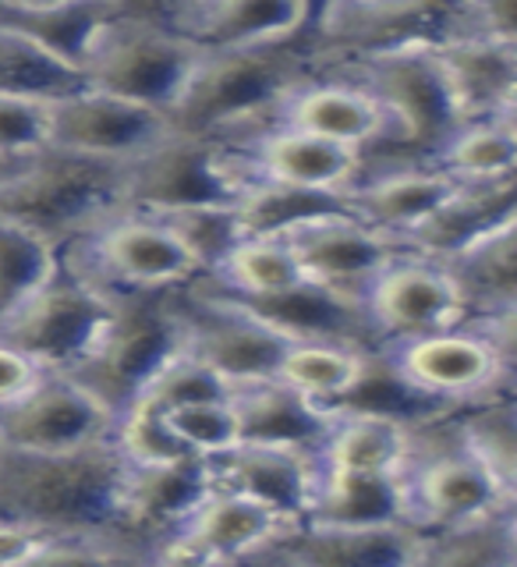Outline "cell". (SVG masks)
<instances>
[{"label": "cell", "mask_w": 517, "mask_h": 567, "mask_svg": "<svg viewBox=\"0 0 517 567\" xmlns=\"http://www.w3.org/2000/svg\"><path fill=\"white\" fill-rule=\"evenodd\" d=\"M121 18H138V22L177 29L185 18L203 4V0H111Z\"/></svg>", "instance_id": "48"}, {"label": "cell", "mask_w": 517, "mask_h": 567, "mask_svg": "<svg viewBox=\"0 0 517 567\" xmlns=\"http://www.w3.org/2000/svg\"><path fill=\"white\" fill-rule=\"evenodd\" d=\"M376 351L337 341H294L283 351L277 380L323 408H341L362 390Z\"/></svg>", "instance_id": "29"}, {"label": "cell", "mask_w": 517, "mask_h": 567, "mask_svg": "<svg viewBox=\"0 0 517 567\" xmlns=\"http://www.w3.org/2000/svg\"><path fill=\"white\" fill-rule=\"evenodd\" d=\"M25 159H8V156H0V185L8 182V177H14L18 171H22Z\"/></svg>", "instance_id": "51"}, {"label": "cell", "mask_w": 517, "mask_h": 567, "mask_svg": "<svg viewBox=\"0 0 517 567\" xmlns=\"http://www.w3.org/2000/svg\"><path fill=\"white\" fill-rule=\"evenodd\" d=\"M294 522L256 496L209 486L203 501L167 539L153 546V564H262V557L288 536Z\"/></svg>", "instance_id": "12"}, {"label": "cell", "mask_w": 517, "mask_h": 567, "mask_svg": "<svg viewBox=\"0 0 517 567\" xmlns=\"http://www.w3.org/2000/svg\"><path fill=\"white\" fill-rule=\"evenodd\" d=\"M114 412L68 372L50 369L29 394L0 408V447L22 454H64L111 440Z\"/></svg>", "instance_id": "13"}, {"label": "cell", "mask_w": 517, "mask_h": 567, "mask_svg": "<svg viewBox=\"0 0 517 567\" xmlns=\"http://www.w3.org/2000/svg\"><path fill=\"white\" fill-rule=\"evenodd\" d=\"M209 489L203 457L177 461L167 468H128L124 493V539L138 560H149L153 546L182 525Z\"/></svg>", "instance_id": "23"}, {"label": "cell", "mask_w": 517, "mask_h": 567, "mask_svg": "<svg viewBox=\"0 0 517 567\" xmlns=\"http://www.w3.org/2000/svg\"><path fill=\"white\" fill-rule=\"evenodd\" d=\"M199 280L235 298H266V295L298 288L301 280H309V274H306V266H301V259L294 256V248L283 238L248 235L230 248L217 270Z\"/></svg>", "instance_id": "34"}, {"label": "cell", "mask_w": 517, "mask_h": 567, "mask_svg": "<svg viewBox=\"0 0 517 567\" xmlns=\"http://www.w3.org/2000/svg\"><path fill=\"white\" fill-rule=\"evenodd\" d=\"M273 124L344 142V146H354L362 156L376 150L390 128L380 100L359 82L333 75V71L294 89L288 103L280 106Z\"/></svg>", "instance_id": "20"}, {"label": "cell", "mask_w": 517, "mask_h": 567, "mask_svg": "<svg viewBox=\"0 0 517 567\" xmlns=\"http://www.w3.org/2000/svg\"><path fill=\"white\" fill-rule=\"evenodd\" d=\"M61 270V248L18 227L11 220H0V323L22 309L25 301L58 277Z\"/></svg>", "instance_id": "39"}, {"label": "cell", "mask_w": 517, "mask_h": 567, "mask_svg": "<svg viewBox=\"0 0 517 567\" xmlns=\"http://www.w3.org/2000/svg\"><path fill=\"white\" fill-rule=\"evenodd\" d=\"M156 217L188 248V256L195 259L203 277H209L227 259L230 248L241 238H248L238 217V206H188V209L156 213Z\"/></svg>", "instance_id": "40"}, {"label": "cell", "mask_w": 517, "mask_h": 567, "mask_svg": "<svg viewBox=\"0 0 517 567\" xmlns=\"http://www.w3.org/2000/svg\"><path fill=\"white\" fill-rule=\"evenodd\" d=\"M111 440L132 468H167V465H177V461L195 457L185 443L174 436L167 415L142 401H132L124 412H117Z\"/></svg>", "instance_id": "41"}, {"label": "cell", "mask_w": 517, "mask_h": 567, "mask_svg": "<svg viewBox=\"0 0 517 567\" xmlns=\"http://www.w3.org/2000/svg\"><path fill=\"white\" fill-rule=\"evenodd\" d=\"M117 18L111 0H64V4L35 8V11H14L0 8V22L18 29L35 47H43L68 68L85 75V64L93 58L103 29Z\"/></svg>", "instance_id": "30"}, {"label": "cell", "mask_w": 517, "mask_h": 567, "mask_svg": "<svg viewBox=\"0 0 517 567\" xmlns=\"http://www.w3.org/2000/svg\"><path fill=\"white\" fill-rule=\"evenodd\" d=\"M50 146V100L0 93V156L32 159Z\"/></svg>", "instance_id": "44"}, {"label": "cell", "mask_w": 517, "mask_h": 567, "mask_svg": "<svg viewBox=\"0 0 517 567\" xmlns=\"http://www.w3.org/2000/svg\"><path fill=\"white\" fill-rule=\"evenodd\" d=\"M177 316L182 348L199 354L230 386L273 380L283 351L294 344L288 333L259 319L238 298L209 288L206 280H192L177 291Z\"/></svg>", "instance_id": "11"}, {"label": "cell", "mask_w": 517, "mask_h": 567, "mask_svg": "<svg viewBox=\"0 0 517 567\" xmlns=\"http://www.w3.org/2000/svg\"><path fill=\"white\" fill-rule=\"evenodd\" d=\"M238 301L252 309L259 319H266L270 327H277L280 333H288L291 341H337L369 351L380 348L376 333L369 327L362 298L327 288V284H319L312 277L301 280L291 291L266 295V298H238Z\"/></svg>", "instance_id": "22"}, {"label": "cell", "mask_w": 517, "mask_h": 567, "mask_svg": "<svg viewBox=\"0 0 517 567\" xmlns=\"http://www.w3.org/2000/svg\"><path fill=\"white\" fill-rule=\"evenodd\" d=\"M327 75L323 53L309 35L288 43L209 50L170 106V128L245 142L277 121L294 89Z\"/></svg>", "instance_id": "2"}, {"label": "cell", "mask_w": 517, "mask_h": 567, "mask_svg": "<svg viewBox=\"0 0 517 567\" xmlns=\"http://www.w3.org/2000/svg\"><path fill=\"white\" fill-rule=\"evenodd\" d=\"M111 312L114 295L82 277L61 256L58 277L43 284L22 309H14L0 323V341L32 354L46 369L71 372L96 348Z\"/></svg>", "instance_id": "10"}, {"label": "cell", "mask_w": 517, "mask_h": 567, "mask_svg": "<svg viewBox=\"0 0 517 567\" xmlns=\"http://www.w3.org/2000/svg\"><path fill=\"white\" fill-rule=\"evenodd\" d=\"M517 220V177L489 185H461L430 220L401 238L404 252L447 262L489 230Z\"/></svg>", "instance_id": "27"}, {"label": "cell", "mask_w": 517, "mask_h": 567, "mask_svg": "<svg viewBox=\"0 0 517 567\" xmlns=\"http://www.w3.org/2000/svg\"><path fill=\"white\" fill-rule=\"evenodd\" d=\"M457 188V177L440 171L436 164H386L365 167L344 195L351 213H359L365 224L401 241L418 224L430 220Z\"/></svg>", "instance_id": "19"}, {"label": "cell", "mask_w": 517, "mask_h": 567, "mask_svg": "<svg viewBox=\"0 0 517 567\" xmlns=\"http://www.w3.org/2000/svg\"><path fill=\"white\" fill-rule=\"evenodd\" d=\"M230 404L241 422V443H288V447L319 451L333 422L330 408L294 394L277 377L238 383L230 390Z\"/></svg>", "instance_id": "28"}, {"label": "cell", "mask_w": 517, "mask_h": 567, "mask_svg": "<svg viewBox=\"0 0 517 567\" xmlns=\"http://www.w3.org/2000/svg\"><path fill=\"white\" fill-rule=\"evenodd\" d=\"M252 167L238 142L170 132L128 164V209L170 213L188 206H238Z\"/></svg>", "instance_id": "7"}, {"label": "cell", "mask_w": 517, "mask_h": 567, "mask_svg": "<svg viewBox=\"0 0 517 567\" xmlns=\"http://www.w3.org/2000/svg\"><path fill=\"white\" fill-rule=\"evenodd\" d=\"M330 4H333V0H309V14H312V25H309V35H312V32H316V25H319V22H323V18H327Z\"/></svg>", "instance_id": "50"}, {"label": "cell", "mask_w": 517, "mask_h": 567, "mask_svg": "<svg viewBox=\"0 0 517 567\" xmlns=\"http://www.w3.org/2000/svg\"><path fill=\"white\" fill-rule=\"evenodd\" d=\"M230 390H235V386H230L213 365H206L199 354L177 348L170 359L146 380V386L138 390L135 401L153 404V408H159V412H167V408L192 404V401L230 398ZM121 412H124V408H121Z\"/></svg>", "instance_id": "42"}, {"label": "cell", "mask_w": 517, "mask_h": 567, "mask_svg": "<svg viewBox=\"0 0 517 567\" xmlns=\"http://www.w3.org/2000/svg\"><path fill=\"white\" fill-rule=\"evenodd\" d=\"M164 415L170 422L174 436L182 440L195 457L224 454L241 443V422L230 398L177 404V408H167Z\"/></svg>", "instance_id": "43"}, {"label": "cell", "mask_w": 517, "mask_h": 567, "mask_svg": "<svg viewBox=\"0 0 517 567\" xmlns=\"http://www.w3.org/2000/svg\"><path fill=\"white\" fill-rule=\"evenodd\" d=\"M306 522H333V525L407 522L412 525L404 475L323 468V478H319L316 501Z\"/></svg>", "instance_id": "32"}, {"label": "cell", "mask_w": 517, "mask_h": 567, "mask_svg": "<svg viewBox=\"0 0 517 567\" xmlns=\"http://www.w3.org/2000/svg\"><path fill=\"white\" fill-rule=\"evenodd\" d=\"M415 422L418 419L386 408H333V422L319 447L323 468L404 475L415 457Z\"/></svg>", "instance_id": "24"}, {"label": "cell", "mask_w": 517, "mask_h": 567, "mask_svg": "<svg viewBox=\"0 0 517 567\" xmlns=\"http://www.w3.org/2000/svg\"><path fill=\"white\" fill-rule=\"evenodd\" d=\"M294 248V256L306 266V274L327 288H337L351 298H362L369 284L376 280L404 248L383 230L365 224L359 213L337 209L327 217H316L283 235Z\"/></svg>", "instance_id": "16"}, {"label": "cell", "mask_w": 517, "mask_h": 567, "mask_svg": "<svg viewBox=\"0 0 517 567\" xmlns=\"http://www.w3.org/2000/svg\"><path fill=\"white\" fill-rule=\"evenodd\" d=\"M58 539L46 532L0 518V567H22V564H50V554Z\"/></svg>", "instance_id": "46"}, {"label": "cell", "mask_w": 517, "mask_h": 567, "mask_svg": "<svg viewBox=\"0 0 517 567\" xmlns=\"http://www.w3.org/2000/svg\"><path fill=\"white\" fill-rule=\"evenodd\" d=\"M433 47L376 50L330 64L333 75L359 82L386 111V138L362 156V171L386 164H433L443 142L465 124Z\"/></svg>", "instance_id": "4"}, {"label": "cell", "mask_w": 517, "mask_h": 567, "mask_svg": "<svg viewBox=\"0 0 517 567\" xmlns=\"http://www.w3.org/2000/svg\"><path fill=\"white\" fill-rule=\"evenodd\" d=\"M248 156V167L270 182L319 188V192H348L362 177V153L344 142H333L312 132L270 124L266 132L238 142Z\"/></svg>", "instance_id": "21"}, {"label": "cell", "mask_w": 517, "mask_h": 567, "mask_svg": "<svg viewBox=\"0 0 517 567\" xmlns=\"http://www.w3.org/2000/svg\"><path fill=\"white\" fill-rule=\"evenodd\" d=\"M457 443L493 472L504 489L517 493V401L496 394L447 412Z\"/></svg>", "instance_id": "36"}, {"label": "cell", "mask_w": 517, "mask_h": 567, "mask_svg": "<svg viewBox=\"0 0 517 567\" xmlns=\"http://www.w3.org/2000/svg\"><path fill=\"white\" fill-rule=\"evenodd\" d=\"M461 35L517 43V0H461Z\"/></svg>", "instance_id": "45"}, {"label": "cell", "mask_w": 517, "mask_h": 567, "mask_svg": "<svg viewBox=\"0 0 517 567\" xmlns=\"http://www.w3.org/2000/svg\"><path fill=\"white\" fill-rule=\"evenodd\" d=\"M433 50L451 82L461 121L517 114V43L454 35Z\"/></svg>", "instance_id": "25"}, {"label": "cell", "mask_w": 517, "mask_h": 567, "mask_svg": "<svg viewBox=\"0 0 517 567\" xmlns=\"http://www.w3.org/2000/svg\"><path fill=\"white\" fill-rule=\"evenodd\" d=\"M333 4H380V0H333ZM333 4H330V8H333ZM327 14H330V11H327ZM316 29H319V25H316Z\"/></svg>", "instance_id": "52"}, {"label": "cell", "mask_w": 517, "mask_h": 567, "mask_svg": "<svg viewBox=\"0 0 517 567\" xmlns=\"http://www.w3.org/2000/svg\"><path fill=\"white\" fill-rule=\"evenodd\" d=\"M177 291H117L96 348L79 369L68 372L114 415L128 408L153 372L182 348Z\"/></svg>", "instance_id": "6"}, {"label": "cell", "mask_w": 517, "mask_h": 567, "mask_svg": "<svg viewBox=\"0 0 517 567\" xmlns=\"http://www.w3.org/2000/svg\"><path fill=\"white\" fill-rule=\"evenodd\" d=\"M380 348L468 323V301L454 274L436 259L401 252L362 295Z\"/></svg>", "instance_id": "14"}, {"label": "cell", "mask_w": 517, "mask_h": 567, "mask_svg": "<svg viewBox=\"0 0 517 567\" xmlns=\"http://www.w3.org/2000/svg\"><path fill=\"white\" fill-rule=\"evenodd\" d=\"M262 564L422 567L425 564V532L407 522H376V525L301 522L262 557Z\"/></svg>", "instance_id": "17"}, {"label": "cell", "mask_w": 517, "mask_h": 567, "mask_svg": "<svg viewBox=\"0 0 517 567\" xmlns=\"http://www.w3.org/2000/svg\"><path fill=\"white\" fill-rule=\"evenodd\" d=\"M517 511H496L465 525L425 532L422 567H514Z\"/></svg>", "instance_id": "37"}, {"label": "cell", "mask_w": 517, "mask_h": 567, "mask_svg": "<svg viewBox=\"0 0 517 567\" xmlns=\"http://www.w3.org/2000/svg\"><path fill=\"white\" fill-rule=\"evenodd\" d=\"M85 89V75L68 68L29 35L0 22V93L32 96V100H61Z\"/></svg>", "instance_id": "38"}, {"label": "cell", "mask_w": 517, "mask_h": 567, "mask_svg": "<svg viewBox=\"0 0 517 567\" xmlns=\"http://www.w3.org/2000/svg\"><path fill=\"white\" fill-rule=\"evenodd\" d=\"M203 58L206 50L185 32L117 14L85 64V85L170 114Z\"/></svg>", "instance_id": "8"}, {"label": "cell", "mask_w": 517, "mask_h": 567, "mask_svg": "<svg viewBox=\"0 0 517 567\" xmlns=\"http://www.w3.org/2000/svg\"><path fill=\"white\" fill-rule=\"evenodd\" d=\"M440 171L461 185H489L517 177V121L514 114L465 121L433 156Z\"/></svg>", "instance_id": "33"}, {"label": "cell", "mask_w": 517, "mask_h": 567, "mask_svg": "<svg viewBox=\"0 0 517 567\" xmlns=\"http://www.w3.org/2000/svg\"><path fill=\"white\" fill-rule=\"evenodd\" d=\"M380 359L394 383L436 412L510 394L517 369V312L478 316L451 330L383 344Z\"/></svg>", "instance_id": "3"}, {"label": "cell", "mask_w": 517, "mask_h": 567, "mask_svg": "<svg viewBox=\"0 0 517 567\" xmlns=\"http://www.w3.org/2000/svg\"><path fill=\"white\" fill-rule=\"evenodd\" d=\"M46 372L50 369L35 362L32 354L18 351L8 341H0V408L18 401L22 394H29V390L40 383Z\"/></svg>", "instance_id": "47"}, {"label": "cell", "mask_w": 517, "mask_h": 567, "mask_svg": "<svg viewBox=\"0 0 517 567\" xmlns=\"http://www.w3.org/2000/svg\"><path fill=\"white\" fill-rule=\"evenodd\" d=\"M128 461L114 440L64 454H22L0 447V518L58 539V560H138L124 539Z\"/></svg>", "instance_id": "1"}, {"label": "cell", "mask_w": 517, "mask_h": 567, "mask_svg": "<svg viewBox=\"0 0 517 567\" xmlns=\"http://www.w3.org/2000/svg\"><path fill=\"white\" fill-rule=\"evenodd\" d=\"M443 266L468 301V319L517 312V220L489 230Z\"/></svg>", "instance_id": "31"}, {"label": "cell", "mask_w": 517, "mask_h": 567, "mask_svg": "<svg viewBox=\"0 0 517 567\" xmlns=\"http://www.w3.org/2000/svg\"><path fill=\"white\" fill-rule=\"evenodd\" d=\"M170 117L142 106L132 100H121L100 89H79V93L61 96L50 103V146L114 159V164H135L153 146H159L170 135Z\"/></svg>", "instance_id": "15"}, {"label": "cell", "mask_w": 517, "mask_h": 567, "mask_svg": "<svg viewBox=\"0 0 517 567\" xmlns=\"http://www.w3.org/2000/svg\"><path fill=\"white\" fill-rule=\"evenodd\" d=\"M203 465L209 486L256 496L294 525L309 518L319 478H323L319 451L288 447V443H238L224 454L203 457Z\"/></svg>", "instance_id": "18"}, {"label": "cell", "mask_w": 517, "mask_h": 567, "mask_svg": "<svg viewBox=\"0 0 517 567\" xmlns=\"http://www.w3.org/2000/svg\"><path fill=\"white\" fill-rule=\"evenodd\" d=\"M68 266L103 291H177L199 280V266L174 230L142 209H121L93 235L61 248Z\"/></svg>", "instance_id": "9"}, {"label": "cell", "mask_w": 517, "mask_h": 567, "mask_svg": "<svg viewBox=\"0 0 517 567\" xmlns=\"http://www.w3.org/2000/svg\"><path fill=\"white\" fill-rule=\"evenodd\" d=\"M309 25V0H203L177 32L209 53L301 40Z\"/></svg>", "instance_id": "26"}, {"label": "cell", "mask_w": 517, "mask_h": 567, "mask_svg": "<svg viewBox=\"0 0 517 567\" xmlns=\"http://www.w3.org/2000/svg\"><path fill=\"white\" fill-rule=\"evenodd\" d=\"M337 209H351L344 192L298 188V185L270 182V177L259 174H252V182H248V188L238 199V217L245 235H259V238H283L288 230Z\"/></svg>", "instance_id": "35"}, {"label": "cell", "mask_w": 517, "mask_h": 567, "mask_svg": "<svg viewBox=\"0 0 517 567\" xmlns=\"http://www.w3.org/2000/svg\"><path fill=\"white\" fill-rule=\"evenodd\" d=\"M128 209V164L46 146L0 185V220L32 230L58 248L93 235Z\"/></svg>", "instance_id": "5"}, {"label": "cell", "mask_w": 517, "mask_h": 567, "mask_svg": "<svg viewBox=\"0 0 517 567\" xmlns=\"http://www.w3.org/2000/svg\"><path fill=\"white\" fill-rule=\"evenodd\" d=\"M50 4H64V0H0V8H14V11H35Z\"/></svg>", "instance_id": "49"}]
</instances>
